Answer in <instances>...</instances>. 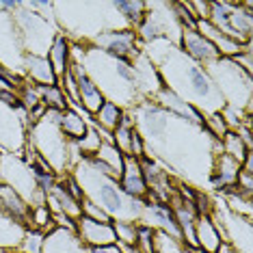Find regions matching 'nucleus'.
I'll return each mask as SVG.
<instances>
[{"instance_id":"2","label":"nucleus","mask_w":253,"mask_h":253,"mask_svg":"<svg viewBox=\"0 0 253 253\" xmlns=\"http://www.w3.org/2000/svg\"><path fill=\"white\" fill-rule=\"evenodd\" d=\"M80 65L87 70L91 80L102 91L104 100L115 102L124 111H128L136 102L143 100L136 72L130 61L115 59V56H108L106 52L97 50L95 45L84 43V56L80 61Z\"/></svg>"},{"instance_id":"37","label":"nucleus","mask_w":253,"mask_h":253,"mask_svg":"<svg viewBox=\"0 0 253 253\" xmlns=\"http://www.w3.org/2000/svg\"><path fill=\"white\" fill-rule=\"evenodd\" d=\"M0 253H15L11 247H0Z\"/></svg>"},{"instance_id":"7","label":"nucleus","mask_w":253,"mask_h":253,"mask_svg":"<svg viewBox=\"0 0 253 253\" xmlns=\"http://www.w3.org/2000/svg\"><path fill=\"white\" fill-rule=\"evenodd\" d=\"M13 22H15V28H18L20 39H22V43H24V50L28 54L45 56L50 43H52L54 37L61 33L52 20L39 15L37 11L28 9L26 2H22L20 9L13 13Z\"/></svg>"},{"instance_id":"17","label":"nucleus","mask_w":253,"mask_h":253,"mask_svg":"<svg viewBox=\"0 0 253 253\" xmlns=\"http://www.w3.org/2000/svg\"><path fill=\"white\" fill-rule=\"evenodd\" d=\"M119 188L124 191V195H128L132 199H141L145 201L147 195H149V188H147V182L143 177V169H141V163L132 156H126L124 160V171L119 175Z\"/></svg>"},{"instance_id":"3","label":"nucleus","mask_w":253,"mask_h":253,"mask_svg":"<svg viewBox=\"0 0 253 253\" xmlns=\"http://www.w3.org/2000/svg\"><path fill=\"white\" fill-rule=\"evenodd\" d=\"M72 175L78 180L84 197L97 204L113 221H134L139 223L143 216L145 201L132 199L119 188V182L115 177H108L100 171H95L87 160H78L72 167Z\"/></svg>"},{"instance_id":"6","label":"nucleus","mask_w":253,"mask_h":253,"mask_svg":"<svg viewBox=\"0 0 253 253\" xmlns=\"http://www.w3.org/2000/svg\"><path fill=\"white\" fill-rule=\"evenodd\" d=\"M210 24L223 35L238 43H251L253 33V2H229V0H214L210 2Z\"/></svg>"},{"instance_id":"4","label":"nucleus","mask_w":253,"mask_h":253,"mask_svg":"<svg viewBox=\"0 0 253 253\" xmlns=\"http://www.w3.org/2000/svg\"><path fill=\"white\" fill-rule=\"evenodd\" d=\"M26 141L35 147V152L50 165L56 175L72 171V141H67L61 132L56 111H45L39 122L28 126Z\"/></svg>"},{"instance_id":"20","label":"nucleus","mask_w":253,"mask_h":253,"mask_svg":"<svg viewBox=\"0 0 253 253\" xmlns=\"http://www.w3.org/2000/svg\"><path fill=\"white\" fill-rule=\"evenodd\" d=\"M45 206L50 208V212H52V214H65V216L74 218V221H76L78 216H83V210H80V201L74 199L72 195L67 193L59 182H56L54 188L48 193V197H45Z\"/></svg>"},{"instance_id":"28","label":"nucleus","mask_w":253,"mask_h":253,"mask_svg":"<svg viewBox=\"0 0 253 253\" xmlns=\"http://www.w3.org/2000/svg\"><path fill=\"white\" fill-rule=\"evenodd\" d=\"M95 158L111 167V169L115 171V175H117V180H119V175H122V171H124V160H126V156L119 152L117 147L108 145V143H102L100 149H97V154H95Z\"/></svg>"},{"instance_id":"33","label":"nucleus","mask_w":253,"mask_h":253,"mask_svg":"<svg viewBox=\"0 0 253 253\" xmlns=\"http://www.w3.org/2000/svg\"><path fill=\"white\" fill-rule=\"evenodd\" d=\"M232 61H234L236 65H238L243 72H247V74H249V76H251V72H253V50H251V48H247L245 52L236 54Z\"/></svg>"},{"instance_id":"15","label":"nucleus","mask_w":253,"mask_h":253,"mask_svg":"<svg viewBox=\"0 0 253 253\" xmlns=\"http://www.w3.org/2000/svg\"><path fill=\"white\" fill-rule=\"evenodd\" d=\"M72 72H74V78H76V87H78V100H80V108H83L84 113L89 115H95L97 108L104 104V95H102V91L97 89V84L91 80V76L87 74L80 63H70Z\"/></svg>"},{"instance_id":"27","label":"nucleus","mask_w":253,"mask_h":253,"mask_svg":"<svg viewBox=\"0 0 253 253\" xmlns=\"http://www.w3.org/2000/svg\"><path fill=\"white\" fill-rule=\"evenodd\" d=\"M221 152L225 154V156L234 158L238 165H243L245 156H247L249 152H253V149H247V145L243 143V139L238 136V132H236V130H229L227 134L221 139Z\"/></svg>"},{"instance_id":"35","label":"nucleus","mask_w":253,"mask_h":253,"mask_svg":"<svg viewBox=\"0 0 253 253\" xmlns=\"http://www.w3.org/2000/svg\"><path fill=\"white\" fill-rule=\"evenodd\" d=\"M89 253H126V251L119 245H104V247H93V249H89Z\"/></svg>"},{"instance_id":"11","label":"nucleus","mask_w":253,"mask_h":253,"mask_svg":"<svg viewBox=\"0 0 253 253\" xmlns=\"http://www.w3.org/2000/svg\"><path fill=\"white\" fill-rule=\"evenodd\" d=\"M28 115L26 111H13L0 104V152L22 154L26 143Z\"/></svg>"},{"instance_id":"8","label":"nucleus","mask_w":253,"mask_h":253,"mask_svg":"<svg viewBox=\"0 0 253 253\" xmlns=\"http://www.w3.org/2000/svg\"><path fill=\"white\" fill-rule=\"evenodd\" d=\"M0 182H4V184H9L11 188H15V191L26 199V204L31 206V208L33 206L45 204V197L35 186L33 167L26 165L20 154L0 152Z\"/></svg>"},{"instance_id":"22","label":"nucleus","mask_w":253,"mask_h":253,"mask_svg":"<svg viewBox=\"0 0 253 253\" xmlns=\"http://www.w3.org/2000/svg\"><path fill=\"white\" fill-rule=\"evenodd\" d=\"M89 115L80 113L76 108H67L59 113V128L67 141H80L89 130Z\"/></svg>"},{"instance_id":"25","label":"nucleus","mask_w":253,"mask_h":253,"mask_svg":"<svg viewBox=\"0 0 253 253\" xmlns=\"http://www.w3.org/2000/svg\"><path fill=\"white\" fill-rule=\"evenodd\" d=\"M35 89L39 93V102H42L48 111L63 113L70 108V102H67V97L59 84H35Z\"/></svg>"},{"instance_id":"16","label":"nucleus","mask_w":253,"mask_h":253,"mask_svg":"<svg viewBox=\"0 0 253 253\" xmlns=\"http://www.w3.org/2000/svg\"><path fill=\"white\" fill-rule=\"evenodd\" d=\"M28 214H31V206L26 204V199L15 188H11L9 184L0 182V216L15 223V225L26 227Z\"/></svg>"},{"instance_id":"34","label":"nucleus","mask_w":253,"mask_h":253,"mask_svg":"<svg viewBox=\"0 0 253 253\" xmlns=\"http://www.w3.org/2000/svg\"><path fill=\"white\" fill-rule=\"evenodd\" d=\"M191 9H193V15L195 20H210V0H195L191 2Z\"/></svg>"},{"instance_id":"14","label":"nucleus","mask_w":253,"mask_h":253,"mask_svg":"<svg viewBox=\"0 0 253 253\" xmlns=\"http://www.w3.org/2000/svg\"><path fill=\"white\" fill-rule=\"evenodd\" d=\"M154 102H156L158 106H163L169 115H173V117L182 119V122H188L193 126H199V128H204V122H206V115L199 113L197 108L193 104H188V102H184L180 95H175L173 91H169L167 87H163L158 91L156 95L152 97Z\"/></svg>"},{"instance_id":"30","label":"nucleus","mask_w":253,"mask_h":253,"mask_svg":"<svg viewBox=\"0 0 253 253\" xmlns=\"http://www.w3.org/2000/svg\"><path fill=\"white\" fill-rule=\"evenodd\" d=\"M43 238H45V236L42 232H37V229H26L18 247L22 249V253H42Z\"/></svg>"},{"instance_id":"1","label":"nucleus","mask_w":253,"mask_h":253,"mask_svg":"<svg viewBox=\"0 0 253 253\" xmlns=\"http://www.w3.org/2000/svg\"><path fill=\"white\" fill-rule=\"evenodd\" d=\"M143 54L154 63L165 87L180 95L184 102L193 104L206 117L221 113L225 108V102L206 67L188 59L177 48V43L169 39H156V42L143 43Z\"/></svg>"},{"instance_id":"18","label":"nucleus","mask_w":253,"mask_h":253,"mask_svg":"<svg viewBox=\"0 0 253 253\" xmlns=\"http://www.w3.org/2000/svg\"><path fill=\"white\" fill-rule=\"evenodd\" d=\"M42 253H89V249L78 240L72 229L56 227L43 238Z\"/></svg>"},{"instance_id":"29","label":"nucleus","mask_w":253,"mask_h":253,"mask_svg":"<svg viewBox=\"0 0 253 253\" xmlns=\"http://www.w3.org/2000/svg\"><path fill=\"white\" fill-rule=\"evenodd\" d=\"M113 232L117 238L119 247H128L134 249L136 247V223L134 221H113Z\"/></svg>"},{"instance_id":"12","label":"nucleus","mask_w":253,"mask_h":253,"mask_svg":"<svg viewBox=\"0 0 253 253\" xmlns=\"http://www.w3.org/2000/svg\"><path fill=\"white\" fill-rule=\"evenodd\" d=\"M177 48L201 67H208L210 63H214L221 56L214 45L201 33H197V28H182L180 37H177Z\"/></svg>"},{"instance_id":"36","label":"nucleus","mask_w":253,"mask_h":253,"mask_svg":"<svg viewBox=\"0 0 253 253\" xmlns=\"http://www.w3.org/2000/svg\"><path fill=\"white\" fill-rule=\"evenodd\" d=\"M216 253H238V251H236L229 243H221V247H218V251H216Z\"/></svg>"},{"instance_id":"9","label":"nucleus","mask_w":253,"mask_h":253,"mask_svg":"<svg viewBox=\"0 0 253 253\" xmlns=\"http://www.w3.org/2000/svg\"><path fill=\"white\" fill-rule=\"evenodd\" d=\"M24 56L26 50L15 28L13 15L0 11V65L13 72L15 76L24 78Z\"/></svg>"},{"instance_id":"19","label":"nucleus","mask_w":253,"mask_h":253,"mask_svg":"<svg viewBox=\"0 0 253 253\" xmlns=\"http://www.w3.org/2000/svg\"><path fill=\"white\" fill-rule=\"evenodd\" d=\"M24 80L31 84H59L50 61L39 54H28L24 56Z\"/></svg>"},{"instance_id":"21","label":"nucleus","mask_w":253,"mask_h":253,"mask_svg":"<svg viewBox=\"0 0 253 253\" xmlns=\"http://www.w3.org/2000/svg\"><path fill=\"white\" fill-rule=\"evenodd\" d=\"M70 50H72V42L70 37H65L63 33L54 37V42L50 43L48 52H45V59L50 61V67H52L56 80L61 83V78L65 76V72L70 70Z\"/></svg>"},{"instance_id":"13","label":"nucleus","mask_w":253,"mask_h":253,"mask_svg":"<svg viewBox=\"0 0 253 253\" xmlns=\"http://www.w3.org/2000/svg\"><path fill=\"white\" fill-rule=\"evenodd\" d=\"M74 234L78 236V240L83 243L87 249L93 247H104V245H117L113 232V223H100L87 216H78L76 225H74Z\"/></svg>"},{"instance_id":"32","label":"nucleus","mask_w":253,"mask_h":253,"mask_svg":"<svg viewBox=\"0 0 253 253\" xmlns=\"http://www.w3.org/2000/svg\"><path fill=\"white\" fill-rule=\"evenodd\" d=\"M33 175H35L37 191L42 193L43 197H48V193L52 191L56 184V173H43V171H39V169H33Z\"/></svg>"},{"instance_id":"10","label":"nucleus","mask_w":253,"mask_h":253,"mask_svg":"<svg viewBox=\"0 0 253 253\" xmlns=\"http://www.w3.org/2000/svg\"><path fill=\"white\" fill-rule=\"evenodd\" d=\"M91 45H95L97 50L106 52L108 56L122 61H134L136 56L143 52V43L139 42L136 33L132 28H115V31H104L100 33Z\"/></svg>"},{"instance_id":"5","label":"nucleus","mask_w":253,"mask_h":253,"mask_svg":"<svg viewBox=\"0 0 253 253\" xmlns=\"http://www.w3.org/2000/svg\"><path fill=\"white\" fill-rule=\"evenodd\" d=\"M210 74L212 83L218 89L225 106L234 108L238 113H251V102H253V83L251 76L243 72L232 59L218 56L214 63L206 67Z\"/></svg>"},{"instance_id":"31","label":"nucleus","mask_w":253,"mask_h":253,"mask_svg":"<svg viewBox=\"0 0 253 253\" xmlns=\"http://www.w3.org/2000/svg\"><path fill=\"white\" fill-rule=\"evenodd\" d=\"M80 210H83V216H87V218H93V221H100V223H113V218L108 216L100 206L93 204V201L87 199V197L80 201Z\"/></svg>"},{"instance_id":"26","label":"nucleus","mask_w":253,"mask_h":253,"mask_svg":"<svg viewBox=\"0 0 253 253\" xmlns=\"http://www.w3.org/2000/svg\"><path fill=\"white\" fill-rule=\"evenodd\" d=\"M124 108L122 106H117L115 102H104L100 108H97V113L95 115H91V124L97 126V128H104L108 132H113L115 128L119 126V122H122V117H124Z\"/></svg>"},{"instance_id":"24","label":"nucleus","mask_w":253,"mask_h":253,"mask_svg":"<svg viewBox=\"0 0 253 253\" xmlns=\"http://www.w3.org/2000/svg\"><path fill=\"white\" fill-rule=\"evenodd\" d=\"M115 11L124 18L126 26L136 31V26L143 22L147 11V2H141V0H119V2H113Z\"/></svg>"},{"instance_id":"23","label":"nucleus","mask_w":253,"mask_h":253,"mask_svg":"<svg viewBox=\"0 0 253 253\" xmlns=\"http://www.w3.org/2000/svg\"><path fill=\"white\" fill-rule=\"evenodd\" d=\"M195 236H197V247L206 253H216L223 238L216 229V223L212 216H197L195 218Z\"/></svg>"}]
</instances>
